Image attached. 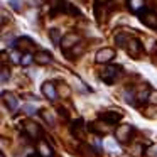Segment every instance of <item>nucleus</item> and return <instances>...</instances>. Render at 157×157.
Here are the masks:
<instances>
[{
	"label": "nucleus",
	"mask_w": 157,
	"mask_h": 157,
	"mask_svg": "<svg viewBox=\"0 0 157 157\" xmlns=\"http://www.w3.org/2000/svg\"><path fill=\"white\" fill-rule=\"evenodd\" d=\"M42 95H44L48 100H51V101H54V100H56V96H58V91H56L54 85H52L51 81H46L44 85H42Z\"/></svg>",
	"instance_id": "39448f33"
},
{
	"label": "nucleus",
	"mask_w": 157,
	"mask_h": 157,
	"mask_svg": "<svg viewBox=\"0 0 157 157\" xmlns=\"http://www.w3.org/2000/svg\"><path fill=\"white\" fill-rule=\"evenodd\" d=\"M2 98H4L5 106H7L10 112H15V110L19 108V98L14 95V93H4V95H2Z\"/></svg>",
	"instance_id": "f03ea898"
},
{
	"label": "nucleus",
	"mask_w": 157,
	"mask_h": 157,
	"mask_svg": "<svg viewBox=\"0 0 157 157\" xmlns=\"http://www.w3.org/2000/svg\"><path fill=\"white\" fill-rule=\"evenodd\" d=\"M29 157H36V155H29ZM37 157H39V155H37Z\"/></svg>",
	"instance_id": "4be33fe9"
},
{
	"label": "nucleus",
	"mask_w": 157,
	"mask_h": 157,
	"mask_svg": "<svg viewBox=\"0 0 157 157\" xmlns=\"http://www.w3.org/2000/svg\"><path fill=\"white\" fill-rule=\"evenodd\" d=\"M32 61H34V56H32V54H24V56H22V59H21V64L22 66H29Z\"/></svg>",
	"instance_id": "ddd939ff"
},
{
	"label": "nucleus",
	"mask_w": 157,
	"mask_h": 157,
	"mask_svg": "<svg viewBox=\"0 0 157 157\" xmlns=\"http://www.w3.org/2000/svg\"><path fill=\"white\" fill-rule=\"evenodd\" d=\"M41 113L44 115V120L49 123V125H54V118H52V115H51V113H49V112H46V110H42Z\"/></svg>",
	"instance_id": "dca6fc26"
},
{
	"label": "nucleus",
	"mask_w": 157,
	"mask_h": 157,
	"mask_svg": "<svg viewBox=\"0 0 157 157\" xmlns=\"http://www.w3.org/2000/svg\"><path fill=\"white\" fill-rule=\"evenodd\" d=\"M49 34H51V39H52V41H54L56 44H58V41H59V31H56V29H52V31L49 32Z\"/></svg>",
	"instance_id": "a211bd4d"
},
{
	"label": "nucleus",
	"mask_w": 157,
	"mask_h": 157,
	"mask_svg": "<svg viewBox=\"0 0 157 157\" xmlns=\"http://www.w3.org/2000/svg\"><path fill=\"white\" fill-rule=\"evenodd\" d=\"M113 56H115V51L113 49H100L98 52H96V61L98 63H108L110 59H113Z\"/></svg>",
	"instance_id": "423d86ee"
},
{
	"label": "nucleus",
	"mask_w": 157,
	"mask_h": 157,
	"mask_svg": "<svg viewBox=\"0 0 157 157\" xmlns=\"http://www.w3.org/2000/svg\"><path fill=\"white\" fill-rule=\"evenodd\" d=\"M76 41H78V37H76V36H73V34L68 36V37L63 41V48H69V46H71L73 42H76Z\"/></svg>",
	"instance_id": "f8f14e48"
},
{
	"label": "nucleus",
	"mask_w": 157,
	"mask_h": 157,
	"mask_svg": "<svg viewBox=\"0 0 157 157\" xmlns=\"http://www.w3.org/2000/svg\"><path fill=\"white\" fill-rule=\"evenodd\" d=\"M24 128H25V132H27V135L31 137V139H39V137L42 135L41 127H39L34 120H25V122H24Z\"/></svg>",
	"instance_id": "f257e3e1"
},
{
	"label": "nucleus",
	"mask_w": 157,
	"mask_h": 157,
	"mask_svg": "<svg viewBox=\"0 0 157 157\" xmlns=\"http://www.w3.org/2000/svg\"><path fill=\"white\" fill-rule=\"evenodd\" d=\"M10 5H12V7L15 9V10H21V9H19V4H17V2H15V0H10Z\"/></svg>",
	"instance_id": "412c9836"
},
{
	"label": "nucleus",
	"mask_w": 157,
	"mask_h": 157,
	"mask_svg": "<svg viewBox=\"0 0 157 157\" xmlns=\"http://www.w3.org/2000/svg\"><path fill=\"white\" fill-rule=\"evenodd\" d=\"M37 155L39 157H54V152H52V149L49 147L48 142L39 140L37 142Z\"/></svg>",
	"instance_id": "20e7f679"
},
{
	"label": "nucleus",
	"mask_w": 157,
	"mask_h": 157,
	"mask_svg": "<svg viewBox=\"0 0 157 157\" xmlns=\"http://www.w3.org/2000/svg\"><path fill=\"white\" fill-rule=\"evenodd\" d=\"M128 132H130L128 125L120 127V128L117 130V140H118V142H127V139H128Z\"/></svg>",
	"instance_id": "1a4fd4ad"
},
{
	"label": "nucleus",
	"mask_w": 157,
	"mask_h": 157,
	"mask_svg": "<svg viewBox=\"0 0 157 157\" xmlns=\"http://www.w3.org/2000/svg\"><path fill=\"white\" fill-rule=\"evenodd\" d=\"M142 21L145 22L147 25H150V27H157V15L152 14V12H147V14L142 17Z\"/></svg>",
	"instance_id": "9d476101"
},
{
	"label": "nucleus",
	"mask_w": 157,
	"mask_h": 157,
	"mask_svg": "<svg viewBox=\"0 0 157 157\" xmlns=\"http://www.w3.org/2000/svg\"><path fill=\"white\" fill-rule=\"evenodd\" d=\"M24 108H25V112H29V113H34L36 112V108H34V106H31V105H25Z\"/></svg>",
	"instance_id": "aec40b11"
},
{
	"label": "nucleus",
	"mask_w": 157,
	"mask_h": 157,
	"mask_svg": "<svg viewBox=\"0 0 157 157\" xmlns=\"http://www.w3.org/2000/svg\"><path fill=\"white\" fill-rule=\"evenodd\" d=\"M105 145H106V149L113 150V152H115V150L118 152V145H117V142H115V140H112V139H110V140H106V144H105Z\"/></svg>",
	"instance_id": "2eb2a0df"
},
{
	"label": "nucleus",
	"mask_w": 157,
	"mask_h": 157,
	"mask_svg": "<svg viewBox=\"0 0 157 157\" xmlns=\"http://www.w3.org/2000/svg\"><path fill=\"white\" fill-rule=\"evenodd\" d=\"M117 75H118V68L117 66H106L101 71V79L105 83H112L117 78Z\"/></svg>",
	"instance_id": "7ed1b4c3"
},
{
	"label": "nucleus",
	"mask_w": 157,
	"mask_h": 157,
	"mask_svg": "<svg viewBox=\"0 0 157 157\" xmlns=\"http://www.w3.org/2000/svg\"><path fill=\"white\" fill-rule=\"evenodd\" d=\"M101 118L105 120L106 123H117L120 118H122V115H120L118 112H105L101 115Z\"/></svg>",
	"instance_id": "6e6552de"
},
{
	"label": "nucleus",
	"mask_w": 157,
	"mask_h": 157,
	"mask_svg": "<svg viewBox=\"0 0 157 157\" xmlns=\"http://www.w3.org/2000/svg\"><path fill=\"white\" fill-rule=\"evenodd\" d=\"M123 98H125L127 101H130L132 105L135 103V98H133V91H128V90H125V91H123Z\"/></svg>",
	"instance_id": "4468645a"
},
{
	"label": "nucleus",
	"mask_w": 157,
	"mask_h": 157,
	"mask_svg": "<svg viewBox=\"0 0 157 157\" xmlns=\"http://www.w3.org/2000/svg\"><path fill=\"white\" fill-rule=\"evenodd\" d=\"M10 59H12V61H14V63H21V59L22 58H19V52H10Z\"/></svg>",
	"instance_id": "6ab92c4d"
},
{
	"label": "nucleus",
	"mask_w": 157,
	"mask_h": 157,
	"mask_svg": "<svg viewBox=\"0 0 157 157\" xmlns=\"http://www.w3.org/2000/svg\"><path fill=\"white\" fill-rule=\"evenodd\" d=\"M34 61L39 63V64H49V63L52 61V56L49 54V52H46V51H39V52H36Z\"/></svg>",
	"instance_id": "0eeeda50"
},
{
	"label": "nucleus",
	"mask_w": 157,
	"mask_h": 157,
	"mask_svg": "<svg viewBox=\"0 0 157 157\" xmlns=\"http://www.w3.org/2000/svg\"><path fill=\"white\" fill-rule=\"evenodd\" d=\"M128 5L133 12H139L144 7V0H128Z\"/></svg>",
	"instance_id": "9b49d317"
},
{
	"label": "nucleus",
	"mask_w": 157,
	"mask_h": 157,
	"mask_svg": "<svg viewBox=\"0 0 157 157\" xmlns=\"http://www.w3.org/2000/svg\"><path fill=\"white\" fill-rule=\"evenodd\" d=\"M10 78V71H7V68H2V83H7V79Z\"/></svg>",
	"instance_id": "f3484780"
}]
</instances>
